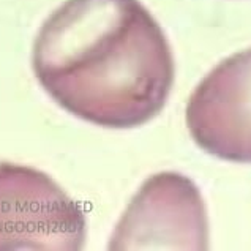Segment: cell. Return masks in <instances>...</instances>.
Listing matches in <instances>:
<instances>
[{"label": "cell", "instance_id": "obj_3", "mask_svg": "<svg viewBox=\"0 0 251 251\" xmlns=\"http://www.w3.org/2000/svg\"><path fill=\"white\" fill-rule=\"evenodd\" d=\"M111 250L209 248V220L198 186L178 172L149 177L128 204Z\"/></svg>", "mask_w": 251, "mask_h": 251}, {"label": "cell", "instance_id": "obj_1", "mask_svg": "<svg viewBox=\"0 0 251 251\" xmlns=\"http://www.w3.org/2000/svg\"><path fill=\"white\" fill-rule=\"evenodd\" d=\"M32 67L63 109L126 130L156 117L174 85V55L139 0H67L43 23Z\"/></svg>", "mask_w": 251, "mask_h": 251}, {"label": "cell", "instance_id": "obj_2", "mask_svg": "<svg viewBox=\"0 0 251 251\" xmlns=\"http://www.w3.org/2000/svg\"><path fill=\"white\" fill-rule=\"evenodd\" d=\"M79 204L38 169L0 161V251L84 248Z\"/></svg>", "mask_w": 251, "mask_h": 251}, {"label": "cell", "instance_id": "obj_4", "mask_svg": "<svg viewBox=\"0 0 251 251\" xmlns=\"http://www.w3.org/2000/svg\"><path fill=\"white\" fill-rule=\"evenodd\" d=\"M185 119L204 152L251 164V48L225 59L199 82Z\"/></svg>", "mask_w": 251, "mask_h": 251}]
</instances>
